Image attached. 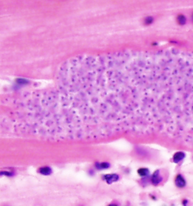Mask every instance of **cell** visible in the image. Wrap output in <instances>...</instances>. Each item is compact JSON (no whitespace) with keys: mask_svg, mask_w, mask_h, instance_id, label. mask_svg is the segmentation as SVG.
I'll use <instances>...</instances> for the list:
<instances>
[{"mask_svg":"<svg viewBox=\"0 0 193 206\" xmlns=\"http://www.w3.org/2000/svg\"><path fill=\"white\" fill-rule=\"evenodd\" d=\"M120 75L132 132L193 133L192 51H122Z\"/></svg>","mask_w":193,"mask_h":206,"instance_id":"obj_1","label":"cell"},{"mask_svg":"<svg viewBox=\"0 0 193 206\" xmlns=\"http://www.w3.org/2000/svg\"><path fill=\"white\" fill-rule=\"evenodd\" d=\"M164 181V177L160 170H157L150 175V182L153 186L160 185Z\"/></svg>","mask_w":193,"mask_h":206,"instance_id":"obj_2","label":"cell"},{"mask_svg":"<svg viewBox=\"0 0 193 206\" xmlns=\"http://www.w3.org/2000/svg\"><path fill=\"white\" fill-rule=\"evenodd\" d=\"M174 184L178 188H184L186 187L187 182L186 178H184L182 174H178L174 178Z\"/></svg>","mask_w":193,"mask_h":206,"instance_id":"obj_3","label":"cell"},{"mask_svg":"<svg viewBox=\"0 0 193 206\" xmlns=\"http://www.w3.org/2000/svg\"><path fill=\"white\" fill-rule=\"evenodd\" d=\"M137 174L143 178V181H150V172L149 169L147 167H141L137 170Z\"/></svg>","mask_w":193,"mask_h":206,"instance_id":"obj_4","label":"cell"},{"mask_svg":"<svg viewBox=\"0 0 193 206\" xmlns=\"http://www.w3.org/2000/svg\"><path fill=\"white\" fill-rule=\"evenodd\" d=\"M102 179L108 184H113L116 182L120 179V176L117 174H104Z\"/></svg>","mask_w":193,"mask_h":206,"instance_id":"obj_5","label":"cell"},{"mask_svg":"<svg viewBox=\"0 0 193 206\" xmlns=\"http://www.w3.org/2000/svg\"><path fill=\"white\" fill-rule=\"evenodd\" d=\"M186 153L183 151H178L174 153L172 157V160L174 163H179L186 158Z\"/></svg>","mask_w":193,"mask_h":206,"instance_id":"obj_6","label":"cell"},{"mask_svg":"<svg viewBox=\"0 0 193 206\" xmlns=\"http://www.w3.org/2000/svg\"><path fill=\"white\" fill-rule=\"evenodd\" d=\"M95 167L98 170H105L110 167V163L108 162H97L95 164Z\"/></svg>","mask_w":193,"mask_h":206,"instance_id":"obj_7","label":"cell"},{"mask_svg":"<svg viewBox=\"0 0 193 206\" xmlns=\"http://www.w3.org/2000/svg\"><path fill=\"white\" fill-rule=\"evenodd\" d=\"M39 173L44 176H48L52 173V170L49 167H43L39 169Z\"/></svg>","mask_w":193,"mask_h":206,"instance_id":"obj_8","label":"cell"},{"mask_svg":"<svg viewBox=\"0 0 193 206\" xmlns=\"http://www.w3.org/2000/svg\"><path fill=\"white\" fill-rule=\"evenodd\" d=\"M177 22L180 25H184L186 24V18L185 16L183 15H179L177 17Z\"/></svg>","mask_w":193,"mask_h":206,"instance_id":"obj_9","label":"cell"},{"mask_svg":"<svg viewBox=\"0 0 193 206\" xmlns=\"http://www.w3.org/2000/svg\"><path fill=\"white\" fill-rule=\"evenodd\" d=\"M14 174V173L12 172V171H2L0 172V175H2V176H8V177H12Z\"/></svg>","mask_w":193,"mask_h":206,"instance_id":"obj_10","label":"cell"},{"mask_svg":"<svg viewBox=\"0 0 193 206\" xmlns=\"http://www.w3.org/2000/svg\"><path fill=\"white\" fill-rule=\"evenodd\" d=\"M153 21H154V19H153V17L151 16H147L144 19V23L146 25H150L152 23H153Z\"/></svg>","mask_w":193,"mask_h":206,"instance_id":"obj_11","label":"cell"},{"mask_svg":"<svg viewBox=\"0 0 193 206\" xmlns=\"http://www.w3.org/2000/svg\"><path fill=\"white\" fill-rule=\"evenodd\" d=\"M182 205H183V206H188V205H189V200L188 199H184L182 201Z\"/></svg>","mask_w":193,"mask_h":206,"instance_id":"obj_12","label":"cell"},{"mask_svg":"<svg viewBox=\"0 0 193 206\" xmlns=\"http://www.w3.org/2000/svg\"><path fill=\"white\" fill-rule=\"evenodd\" d=\"M108 206H118V205L116 204V203H112V204L109 205H108Z\"/></svg>","mask_w":193,"mask_h":206,"instance_id":"obj_13","label":"cell"},{"mask_svg":"<svg viewBox=\"0 0 193 206\" xmlns=\"http://www.w3.org/2000/svg\"><path fill=\"white\" fill-rule=\"evenodd\" d=\"M192 21H193V14L192 15Z\"/></svg>","mask_w":193,"mask_h":206,"instance_id":"obj_14","label":"cell"}]
</instances>
